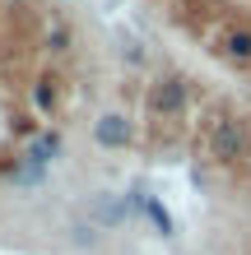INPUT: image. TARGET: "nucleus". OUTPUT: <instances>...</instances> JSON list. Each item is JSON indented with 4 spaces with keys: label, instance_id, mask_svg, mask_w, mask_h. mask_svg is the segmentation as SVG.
Segmentation results:
<instances>
[{
    "label": "nucleus",
    "instance_id": "nucleus-1",
    "mask_svg": "<svg viewBox=\"0 0 251 255\" xmlns=\"http://www.w3.org/2000/svg\"><path fill=\"white\" fill-rule=\"evenodd\" d=\"M205 144H210V158L238 162L247 153V126L238 121V116H219V121L210 126V134H205Z\"/></svg>",
    "mask_w": 251,
    "mask_h": 255
},
{
    "label": "nucleus",
    "instance_id": "nucleus-2",
    "mask_svg": "<svg viewBox=\"0 0 251 255\" xmlns=\"http://www.w3.org/2000/svg\"><path fill=\"white\" fill-rule=\"evenodd\" d=\"M182 107H186V79H182V74H163V79L149 88V112L177 116Z\"/></svg>",
    "mask_w": 251,
    "mask_h": 255
},
{
    "label": "nucleus",
    "instance_id": "nucleus-3",
    "mask_svg": "<svg viewBox=\"0 0 251 255\" xmlns=\"http://www.w3.org/2000/svg\"><path fill=\"white\" fill-rule=\"evenodd\" d=\"M93 139L102 144V148H126L130 144V121H126V116H102V121L93 126Z\"/></svg>",
    "mask_w": 251,
    "mask_h": 255
},
{
    "label": "nucleus",
    "instance_id": "nucleus-4",
    "mask_svg": "<svg viewBox=\"0 0 251 255\" xmlns=\"http://www.w3.org/2000/svg\"><path fill=\"white\" fill-rule=\"evenodd\" d=\"M61 153V134H33V139H28V153H23V162H33V167H47V162Z\"/></svg>",
    "mask_w": 251,
    "mask_h": 255
},
{
    "label": "nucleus",
    "instance_id": "nucleus-5",
    "mask_svg": "<svg viewBox=\"0 0 251 255\" xmlns=\"http://www.w3.org/2000/svg\"><path fill=\"white\" fill-rule=\"evenodd\" d=\"M224 56H233L238 65H251V28H228L224 33Z\"/></svg>",
    "mask_w": 251,
    "mask_h": 255
},
{
    "label": "nucleus",
    "instance_id": "nucleus-6",
    "mask_svg": "<svg viewBox=\"0 0 251 255\" xmlns=\"http://www.w3.org/2000/svg\"><path fill=\"white\" fill-rule=\"evenodd\" d=\"M126 214H130V209H126L121 200H93V218H98V223H107V228H116Z\"/></svg>",
    "mask_w": 251,
    "mask_h": 255
},
{
    "label": "nucleus",
    "instance_id": "nucleus-7",
    "mask_svg": "<svg viewBox=\"0 0 251 255\" xmlns=\"http://www.w3.org/2000/svg\"><path fill=\"white\" fill-rule=\"evenodd\" d=\"M144 218H149L154 228H158V237H172V232H177V223L168 218V209L158 204V200H144Z\"/></svg>",
    "mask_w": 251,
    "mask_h": 255
},
{
    "label": "nucleus",
    "instance_id": "nucleus-8",
    "mask_svg": "<svg viewBox=\"0 0 251 255\" xmlns=\"http://www.w3.org/2000/svg\"><path fill=\"white\" fill-rule=\"evenodd\" d=\"M51 102H56L51 79H37V84H33V107H37V112H51Z\"/></svg>",
    "mask_w": 251,
    "mask_h": 255
},
{
    "label": "nucleus",
    "instance_id": "nucleus-9",
    "mask_svg": "<svg viewBox=\"0 0 251 255\" xmlns=\"http://www.w3.org/2000/svg\"><path fill=\"white\" fill-rule=\"evenodd\" d=\"M47 47H51V51H65V47H70V33H65V28H51Z\"/></svg>",
    "mask_w": 251,
    "mask_h": 255
}]
</instances>
